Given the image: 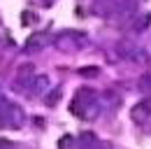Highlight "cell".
Masks as SVG:
<instances>
[{
    "mask_svg": "<svg viewBox=\"0 0 151 149\" xmlns=\"http://www.w3.org/2000/svg\"><path fill=\"white\" fill-rule=\"evenodd\" d=\"M144 114H147V107H144V105H137V107L132 110V116H135V119H144Z\"/></svg>",
    "mask_w": 151,
    "mask_h": 149,
    "instance_id": "cell-1",
    "label": "cell"
},
{
    "mask_svg": "<svg viewBox=\"0 0 151 149\" xmlns=\"http://www.w3.org/2000/svg\"><path fill=\"white\" fill-rule=\"evenodd\" d=\"M81 74L84 77H93V74H98V68H81Z\"/></svg>",
    "mask_w": 151,
    "mask_h": 149,
    "instance_id": "cell-2",
    "label": "cell"
}]
</instances>
